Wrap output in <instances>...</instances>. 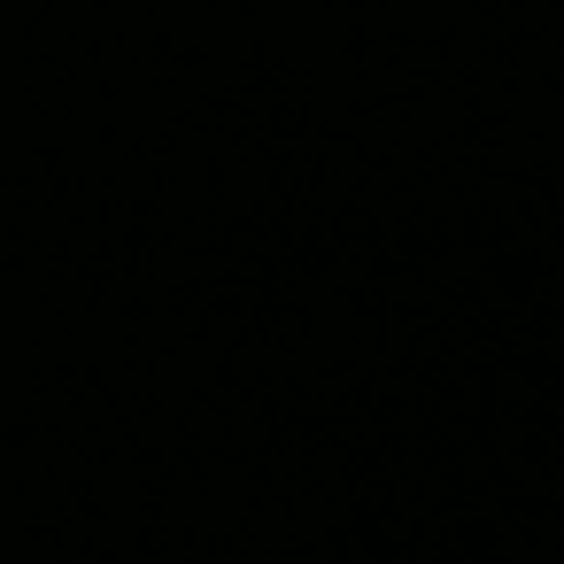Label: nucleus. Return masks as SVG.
Returning a JSON list of instances; mask_svg holds the SVG:
<instances>
[]
</instances>
